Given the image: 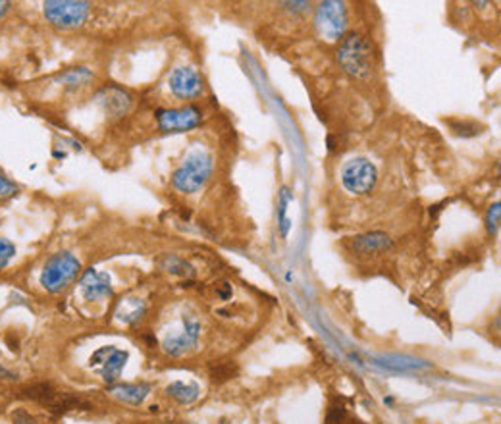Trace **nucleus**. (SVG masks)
Wrapping results in <instances>:
<instances>
[{"mask_svg": "<svg viewBox=\"0 0 501 424\" xmlns=\"http://www.w3.org/2000/svg\"><path fill=\"white\" fill-rule=\"evenodd\" d=\"M12 423L14 424H37L35 416H31L29 411L26 409H16L14 413H12Z\"/></svg>", "mask_w": 501, "mask_h": 424, "instance_id": "nucleus-27", "label": "nucleus"}, {"mask_svg": "<svg viewBox=\"0 0 501 424\" xmlns=\"http://www.w3.org/2000/svg\"><path fill=\"white\" fill-rule=\"evenodd\" d=\"M160 267L164 268L166 272L170 274H176V276H193V267L189 262H185L183 258L176 257V255H166L162 260H160Z\"/></svg>", "mask_w": 501, "mask_h": 424, "instance_id": "nucleus-17", "label": "nucleus"}, {"mask_svg": "<svg viewBox=\"0 0 501 424\" xmlns=\"http://www.w3.org/2000/svg\"><path fill=\"white\" fill-rule=\"evenodd\" d=\"M351 424H363V423H359V421H353V423H351Z\"/></svg>", "mask_w": 501, "mask_h": 424, "instance_id": "nucleus-31", "label": "nucleus"}, {"mask_svg": "<svg viewBox=\"0 0 501 424\" xmlns=\"http://www.w3.org/2000/svg\"><path fill=\"white\" fill-rule=\"evenodd\" d=\"M19 394H21V397H26V399H31V401H37L41 405L48 407L55 413H66V411L79 409V407H89L79 397L70 396V394H64V392H58L53 384H46V382L23 387Z\"/></svg>", "mask_w": 501, "mask_h": 424, "instance_id": "nucleus-4", "label": "nucleus"}, {"mask_svg": "<svg viewBox=\"0 0 501 424\" xmlns=\"http://www.w3.org/2000/svg\"><path fill=\"white\" fill-rule=\"evenodd\" d=\"M14 255H16V247L8 240H2L0 238V270L8 264Z\"/></svg>", "mask_w": 501, "mask_h": 424, "instance_id": "nucleus-23", "label": "nucleus"}, {"mask_svg": "<svg viewBox=\"0 0 501 424\" xmlns=\"http://www.w3.org/2000/svg\"><path fill=\"white\" fill-rule=\"evenodd\" d=\"M79 272H82V264L77 258L70 253H58L46 260L41 274V286L50 293H62L72 286L73 280L79 276Z\"/></svg>", "mask_w": 501, "mask_h": 424, "instance_id": "nucleus-2", "label": "nucleus"}, {"mask_svg": "<svg viewBox=\"0 0 501 424\" xmlns=\"http://www.w3.org/2000/svg\"><path fill=\"white\" fill-rule=\"evenodd\" d=\"M2 380H6V382H14V380H18V376H16L14 372H10L8 369L0 367V382H2Z\"/></svg>", "mask_w": 501, "mask_h": 424, "instance_id": "nucleus-28", "label": "nucleus"}, {"mask_svg": "<svg viewBox=\"0 0 501 424\" xmlns=\"http://www.w3.org/2000/svg\"><path fill=\"white\" fill-rule=\"evenodd\" d=\"M347 26L346 8L341 2H322L316 12V29L326 41H337Z\"/></svg>", "mask_w": 501, "mask_h": 424, "instance_id": "nucleus-7", "label": "nucleus"}, {"mask_svg": "<svg viewBox=\"0 0 501 424\" xmlns=\"http://www.w3.org/2000/svg\"><path fill=\"white\" fill-rule=\"evenodd\" d=\"M202 120V114L195 106H185L180 110H158L156 122L158 128L170 133V131H185V129L197 128Z\"/></svg>", "mask_w": 501, "mask_h": 424, "instance_id": "nucleus-9", "label": "nucleus"}, {"mask_svg": "<svg viewBox=\"0 0 501 424\" xmlns=\"http://www.w3.org/2000/svg\"><path fill=\"white\" fill-rule=\"evenodd\" d=\"M449 126L453 128V131H455L457 135H463V137L478 135L480 129H482V126H478V124H474V122H451Z\"/></svg>", "mask_w": 501, "mask_h": 424, "instance_id": "nucleus-22", "label": "nucleus"}, {"mask_svg": "<svg viewBox=\"0 0 501 424\" xmlns=\"http://www.w3.org/2000/svg\"><path fill=\"white\" fill-rule=\"evenodd\" d=\"M237 372V365L234 360H224V363H216V365H212L210 367V378L212 382H228L229 378H236Z\"/></svg>", "mask_w": 501, "mask_h": 424, "instance_id": "nucleus-19", "label": "nucleus"}, {"mask_svg": "<svg viewBox=\"0 0 501 424\" xmlns=\"http://www.w3.org/2000/svg\"><path fill=\"white\" fill-rule=\"evenodd\" d=\"M145 311H146V307L143 301L131 299L129 303L122 305V309L118 311V318L128 324H135L137 320H141V318H143Z\"/></svg>", "mask_w": 501, "mask_h": 424, "instance_id": "nucleus-18", "label": "nucleus"}, {"mask_svg": "<svg viewBox=\"0 0 501 424\" xmlns=\"http://www.w3.org/2000/svg\"><path fill=\"white\" fill-rule=\"evenodd\" d=\"M10 2H0V18H4V14L8 12Z\"/></svg>", "mask_w": 501, "mask_h": 424, "instance_id": "nucleus-30", "label": "nucleus"}, {"mask_svg": "<svg viewBox=\"0 0 501 424\" xmlns=\"http://www.w3.org/2000/svg\"><path fill=\"white\" fill-rule=\"evenodd\" d=\"M82 296L87 301H99L112 297V286L106 274H100L97 270H87L82 278Z\"/></svg>", "mask_w": 501, "mask_h": 424, "instance_id": "nucleus-12", "label": "nucleus"}, {"mask_svg": "<svg viewBox=\"0 0 501 424\" xmlns=\"http://www.w3.org/2000/svg\"><path fill=\"white\" fill-rule=\"evenodd\" d=\"M126 360H128V353L126 351H120L116 347H102L91 357V369L99 370V374L102 376L104 382H116L122 374V370L126 367Z\"/></svg>", "mask_w": 501, "mask_h": 424, "instance_id": "nucleus-8", "label": "nucleus"}, {"mask_svg": "<svg viewBox=\"0 0 501 424\" xmlns=\"http://www.w3.org/2000/svg\"><path fill=\"white\" fill-rule=\"evenodd\" d=\"M166 394L176 399L182 405H189L193 401H197L199 397V387L195 384H183V382H173L166 387Z\"/></svg>", "mask_w": 501, "mask_h": 424, "instance_id": "nucleus-16", "label": "nucleus"}, {"mask_svg": "<svg viewBox=\"0 0 501 424\" xmlns=\"http://www.w3.org/2000/svg\"><path fill=\"white\" fill-rule=\"evenodd\" d=\"M346 407L343 405H332L326 416V424H343L346 423Z\"/></svg>", "mask_w": 501, "mask_h": 424, "instance_id": "nucleus-24", "label": "nucleus"}, {"mask_svg": "<svg viewBox=\"0 0 501 424\" xmlns=\"http://www.w3.org/2000/svg\"><path fill=\"white\" fill-rule=\"evenodd\" d=\"M97 101L104 106L110 116H124L131 106V95L120 87H106L97 95Z\"/></svg>", "mask_w": 501, "mask_h": 424, "instance_id": "nucleus-14", "label": "nucleus"}, {"mask_svg": "<svg viewBox=\"0 0 501 424\" xmlns=\"http://www.w3.org/2000/svg\"><path fill=\"white\" fill-rule=\"evenodd\" d=\"M89 2H75V0H48L45 2L46 19L62 29L82 28L89 18Z\"/></svg>", "mask_w": 501, "mask_h": 424, "instance_id": "nucleus-5", "label": "nucleus"}, {"mask_svg": "<svg viewBox=\"0 0 501 424\" xmlns=\"http://www.w3.org/2000/svg\"><path fill=\"white\" fill-rule=\"evenodd\" d=\"M172 93L180 99H197L202 95V79L193 68H180L170 77Z\"/></svg>", "mask_w": 501, "mask_h": 424, "instance_id": "nucleus-11", "label": "nucleus"}, {"mask_svg": "<svg viewBox=\"0 0 501 424\" xmlns=\"http://www.w3.org/2000/svg\"><path fill=\"white\" fill-rule=\"evenodd\" d=\"M486 224H488V231H490L492 235H495V233H498V228H500V204H493L492 209H490Z\"/></svg>", "mask_w": 501, "mask_h": 424, "instance_id": "nucleus-25", "label": "nucleus"}, {"mask_svg": "<svg viewBox=\"0 0 501 424\" xmlns=\"http://www.w3.org/2000/svg\"><path fill=\"white\" fill-rule=\"evenodd\" d=\"M108 392L124 403L141 405L146 399V396L151 394V384H145V382H141V384H120V386L110 387Z\"/></svg>", "mask_w": 501, "mask_h": 424, "instance_id": "nucleus-15", "label": "nucleus"}, {"mask_svg": "<svg viewBox=\"0 0 501 424\" xmlns=\"http://www.w3.org/2000/svg\"><path fill=\"white\" fill-rule=\"evenodd\" d=\"M351 247L355 253H361V255H380V253L392 249L393 241L384 231H368V233L353 238Z\"/></svg>", "mask_w": 501, "mask_h": 424, "instance_id": "nucleus-13", "label": "nucleus"}, {"mask_svg": "<svg viewBox=\"0 0 501 424\" xmlns=\"http://www.w3.org/2000/svg\"><path fill=\"white\" fill-rule=\"evenodd\" d=\"M199 332H200L199 322L193 320V318H187L182 332L178 334V336L168 338V340L162 343V349H164V353H168L170 357H182V355L189 353V351L197 345Z\"/></svg>", "mask_w": 501, "mask_h": 424, "instance_id": "nucleus-10", "label": "nucleus"}, {"mask_svg": "<svg viewBox=\"0 0 501 424\" xmlns=\"http://www.w3.org/2000/svg\"><path fill=\"white\" fill-rule=\"evenodd\" d=\"M212 174V158L207 153H197L185 160L173 174L172 185L180 193H197Z\"/></svg>", "mask_w": 501, "mask_h": 424, "instance_id": "nucleus-3", "label": "nucleus"}, {"mask_svg": "<svg viewBox=\"0 0 501 424\" xmlns=\"http://www.w3.org/2000/svg\"><path fill=\"white\" fill-rule=\"evenodd\" d=\"M376 180H378L376 168L366 158H355V160H351L343 168V172H341L343 187H346L349 193L355 195L368 193L374 185H376Z\"/></svg>", "mask_w": 501, "mask_h": 424, "instance_id": "nucleus-6", "label": "nucleus"}, {"mask_svg": "<svg viewBox=\"0 0 501 424\" xmlns=\"http://www.w3.org/2000/svg\"><path fill=\"white\" fill-rule=\"evenodd\" d=\"M380 365L388 369H401V370H415V369H428V365L419 363V360L409 359V357H384L380 359Z\"/></svg>", "mask_w": 501, "mask_h": 424, "instance_id": "nucleus-20", "label": "nucleus"}, {"mask_svg": "<svg viewBox=\"0 0 501 424\" xmlns=\"http://www.w3.org/2000/svg\"><path fill=\"white\" fill-rule=\"evenodd\" d=\"M93 75L89 70L85 68H77V70H68L66 74H62L58 77V81L64 85H70V87H77V85H85Z\"/></svg>", "mask_w": 501, "mask_h": 424, "instance_id": "nucleus-21", "label": "nucleus"}, {"mask_svg": "<svg viewBox=\"0 0 501 424\" xmlns=\"http://www.w3.org/2000/svg\"><path fill=\"white\" fill-rule=\"evenodd\" d=\"M337 62L349 75L357 79H368L374 68L372 48L361 35H349L341 43Z\"/></svg>", "mask_w": 501, "mask_h": 424, "instance_id": "nucleus-1", "label": "nucleus"}, {"mask_svg": "<svg viewBox=\"0 0 501 424\" xmlns=\"http://www.w3.org/2000/svg\"><path fill=\"white\" fill-rule=\"evenodd\" d=\"M16 193H18L16 184H12L10 180H6L4 175L0 174V201L2 199H10V197H14Z\"/></svg>", "mask_w": 501, "mask_h": 424, "instance_id": "nucleus-26", "label": "nucleus"}, {"mask_svg": "<svg viewBox=\"0 0 501 424\" xmlns=\"http://www.w3.org/2000/svg\"><path fill=\"white\" fill-rule=\"evenodd\" d=\"M283 6H290V10H295V12H301V10H305L309 4L307 2H287V4H283Z\"/></svg>", "mask_w": 501, "mask_h": 424, "instance_id": "nucleus-29", "label": "nucleus"}]
</instances>
